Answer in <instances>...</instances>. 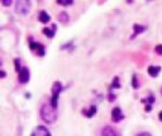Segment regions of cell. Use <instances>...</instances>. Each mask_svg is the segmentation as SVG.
Here are the masks:
<instances>
[{"instance_id":"1","label":"cell","mask_w":162,"mask_h":136,"mask_svg":"<svg viewBox=\"0 0 162 136\" xmlns=\"http://www.w3.org/2000/svg\"><path fill=\"white\" fill-rule=\"evenodd\" d=\"M41 117H42V120L46 123H53L57 118V112L51 104L46 103L41 108Z\"/></svg>"},{"instance_id":"2","label":"cell","mask_w":162,"mask_h":136,"mask_svg":"<svg viewBox=\"0 0 162 136\" xmlns=\"http://www.w3.org/2000/svg\"><path fill=\"white\" fill-rule=\"evenodd\" d=\"M51 90H52V95H51V103H49V104L56 109L57 106H58V95L64 90V86H62V84H61L60 81H55V83L52 84Z\"/></svg>"},{"instance_id":"3","label":"cell","mask_w":162,"mask_h":136,"mask_svg":"<svg viewBox=\"0 0 162 136\" xmlns=\"http://www.w3.org/2000/svg\"><path fill=\"white\" fill-rule=\"evenodd\" d=\"M30 1L28 0H19L15 3V12L17 14H20V15H27L30 12Z\"/></svg>"},{"instance_id":"4","label":"cell","mask_w":162,"mask_h":136,"mask_svg":"<svg viewBox=\"0 0 162 136\" xmlns=\"http://www.w3.org/2000/svg\"><path fill=\"white\" fill-rule=\"evenodd\" d=\"M30 136H51V132L46 126H37Z\"/></svg>"},{"instance_id":"5","label":"cell","mask_w":162,"mask_h":136,"mask_svg":"<svg viewBox=\"0 0 162 136\" xmlns=\"http://www.w3.org/2000/svg\"><path fill=\"white\" fill-rule=\"evenodd\" d=\"M29 79H30V72H29V69L28 67H23L20 70V72H19V78H18V80H19V83H22V84H25V83H28Z\"/></svg>"},{"instance_id":"6","label":"cell","mask_w":162,"mask_h":136,"mask_svg":"<svg viewBox=\"0 0 162 136\" xmlns=\"http://www.w3.org/2000/svg\"><path fill=\"white\" fill-rule=\"evenodd\" d=\"M29 48H30L32 51L37 50L39 56H43V55H44V47H43V45H41V43L34 42V41H30V43H29Z\"/></svg>"},{"instance_id":"7","label":"cell","mask_w":162,"mask_h":136,"mask_svg":"<svg viewBox=\"0 0 162 136\" xmlns=\"http://www.w3.org/2000/svg\"><path fill=\"white\" fill-rule=\"evenodd\" d=\"M112 117H113L114 122H119L120 120H123V113H122V108L115 107L112 111Z\"/></svg>"},{"instance_id":"8","label":"cell","mask_w":162,"mask_h":136,"mask_svg":"<svg viewBox=\"0 0 162 136\" xmlns=\"http://www.w3.org/2000/svg\"><path fill=\"white\" fill-rule=\"evenodd\" d=\"M101 136H118V134H117V131L113 127L105 126V127H103V130H101Z\"/></svg>"},{"instance_id":"9","label":"cell","mask_w":162,"mask_h":136,"mask_svg":"<svg viewBox=\"0 0 162 136\" xmlns=\"http://www.w3.org/2000/svg\"><path fill=\"white\" fill-rule=\"evenodd\" d=\"M160 72H161V66H149V67H148V74H149L152 78L158 76Z\"/></svg>"},{"instance_id":"10","label":"cell","mask_w":162,"mask_h":136,"mask_svg":"<svg viewBox=\"0 0 162 136\" xmlns=\"http://www.w3.org/2000/svg\"><path fill=\"white\" fill-rule=\"evenodd\" d=\"M133 29H134V33L130 36V40L135 38L137 35H139V33H142V32H144V31H146V27H144V26H139V24H134Z\"/></svg>"},{"instance_id":"11","label":"cell","mask_w":162,"mask_h":136,"mask_svg":"<svg viewBox=\"0 0 162 136\" xmlns=\"http://www.w3.org/2000/svg\"><path fill=\"white\" fill-rule=\"evenodd\" d=\"M38 21L41 22V23H48V22L51 21V17H49V14L47 12L42 10V12L39 13V15H38Z\"/></svg>"},{"instance_id":"12","label":"cell","mask_w":162,"mask_h":136,"mask_svg":"<svg viewBox=\"0 0 162 136\" xmlns=\"http://www.w3.org/2000/svg\"><path fill=\"white\" fill-rule=\"evenodd\" d=\"M55 31H56V24H52V29H49V28L43 29V35H46L49 38H53L55 37Z\"/></svg>"},{"instance_id":"13","label":"cell","mask_w":162,"mask_h":136,"mask_svg":"<svg viewBox=\"0 0 162 136\" xmlns=\"http://www.w3.org/2000/svg\"><path fill=\"white\" fill-rule=\"evenodd\" d=\"M95 113H96V107H95V106H91V107L87 108V111H84V115L86 116L87 118H91Z\"/></svg>"},{"instance_id":"14","label":"cell","mask_w":162,"mask_h":136,"mask_svg":"<svg viewBox=\"0 0 162 136\" xmlns=\"http://www.w3.org/2000/svg\"><path fill=\"white\" fill-rule=\"evenodd\" d=\"M69 14L66 13V12H62V13H60L58 14V22H61V23H67L69 22Z\"/></svg>"},{"instance_id":"15","label":"cell","mask_w":162,"mask_h":136,"mask_svg":"<svg viewBox=\"0 0 162 136\" xmlns=\"http://www.w3.org/2000/svg\"><path fill=\"white\" fill-rule=\"evenodd\" d=\"M57 4H60V5H62V7H71V5L74 4V1H72V0H58Z\"/></svg>"},{"instance_id":"16","label":"cell","mask_w":162,"mask_h":136,"mask_svg":"<svg viewBox=\"0 0 162 136\" xmlns=\"http://www.w3.org/2000/svg\"><path fill=\"white\" fill-rule=\"evenodd\" d=\"M120 88V84H119V78L118 76H115L113 80V83L110 84V89H118Z\"/></svg>"},{"instance_id":"17","label":"cell","mask_w":162,"mask_h":136,"mask_svg":"<svg viewBox=\"0 0 162 136\" xmlns=\"http://www.w3.org/2000/svg\"><path fill=\"white\" fill-rule=\"evenodd\" d=\"M132 86H133L134 89H138V86H139V84H138V78H137L135 74L132 76Z\"/></svg>"},{"instance_id":"18","label":"cell","mask_w":162,"mask_h":136,"mask_svg":"<svg viewBox=\"0 0 162 136\" xmlns=\"http://www.w3.org/2000/svg\"><path fill=\"white\" fill-rule=\"evenodd\" d=\"M155 97H153V95H149V97H147V99H143L142 100V102H143V103H147V104H153V103H155Z\"/></svg>"},{"instance_id":"19","label":"cell","mask_w":162,"mask_h":136,"mask_svg":"<svg viewBox=\"0 0 162 136\" xmlns=\"http://www.w3.org/2000/svg\"><path fill=\"white\" fill-rule=\"evenodd\" d=\"M14 64H15V70H17L18 72H20V70L23 69V67H20V66H22V65H20V60H19V59H15Z\"/></svg>"},{"instance_id":"20","label":"cell","mask_w":162,"mask_h":136,"mask_svg":"<svg viewBox=\"0 0 162 136\" xmlns=\"http://www.w3.org/2000/svg\"><path fill=\"white\" fill-rule=\"evenodd\" d=\"M155 51L157 55H162V45H157L155 47Z\"/></svg>"},{"instance_id":"21","label":"cell","mask_w":162,"mask_h":136,"mask_svg":"<svg viewBox=\"0 0 162 136\" xmlns=\"http://www.w3.org/2000/svg\"><path fill=\"white\" fill-rule=\"evenodd\" d=\"M12 0H1V5L3 7H9V5H12Z\"/></svg>"},{"instance_id":"22","label":"cell","mask_w":162,"mask_h":136,"mask_svg":"<svg viewBox=\"0 0 162 136\" xmlns=\"http://www.w3.org/2000/svg\"><path fill=\"white\" fill-rule=\"evenodd\" d=\"M152 109V104H146V112H151Z\"/></svg>"},{"instance_id":"23","label":"cell","mask_w":162,"mask_h":136,"mask_svg":"<svg viewBox=\"0 0 162 136\" xmlns=\"http://www.w3.org/2000/svg\"><path fill=\"white\" fill-rule=\"evenodd\" d=\"M137 136H151V134L149 132H139Z\"/></svg>"},{"instance_id":"24","label":"cell","mask_w":162,"mask_h":136,"mask_svg":"<svg viewBox=\"0 0 162 136\" xmlns=\"http://www.w3.org/2000/svg\"><path fill=\"white\" fill-rule=\"evenodd\" d=\"M109 100H110V102H113V100H115V95H114V94H109Z\"/></svg>"},{"instance_id":"25","label":"cell","mask_w":162,"mask_h":136,"mask_svg":"<svg viewBox=\"0 0 162 136\" xmlns=\"http://www.w3.org/2000/svg\"><path fill=\"white\" fill-rule=\"evenodd\" d=\"M0 76H1V78L4 79V78H5V76H7V72L4 71V70H1V71H0Z\"/></svg>"},{"instance_id":"26","label":"cell","mask_w":162,"mask_h":136,"mask_svg":"<svg viewBox=\"0 0 162 136\" xmlns=\"http://www.w3.org/2000/svg\"><path fill=\"white\" fill-rule=\"evenodd\" d=\"M158 118H160V121H162V111L158 113Z\"/></svg>"},{"instance_id":"27","label":"cell","mask_w":162,"mask_h":136,"mask_svg":"<svg viewBox=\"0 0 162 136\" xmlns=\"http://www.w3.org/2000/svg\"><path fill=\"white\" fill-rule=\"evenodd\" d=\"M161 94H162V89H161Z\"/></svg>"}]
</instances>
